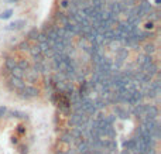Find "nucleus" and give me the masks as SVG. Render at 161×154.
Instances as JSON below:
<instances>
[{
	"mask_svg": "<svg viewBox=\"0 0 161 154\" xmlns=\"http://www.w3.org/2000/svg\"><path fill=\"white\" fill-rule=\"evenodd\" d=\"M144 51H146V54H147V55H150V54H153L154 51H156V48H154L153 44H147L144 47Z\"/></svg>",
	"mask_w": 161,
	"mask_h": 154,
	"instance_id": "412c9836",
	"label": "nucleus"
},
{
	"mask_svg": "<svg viewBox=\"0 0 161 154\" xmlns=\"http://www.w3.org/2000/svg\"><path fill=\"white\" fill-rule=\"evenodd\" d=\"M154 3H156V4H160V3H161V0H156V2H154Z\"/></svg>",
	"mask_w": 161,
	"mask_h": 154,
	"instance_id": "c756f323",
	"label": "nucleus"
},
{
	"mask_svg": "<svg viewBox=\"0 0 161 154\" xmlns=\"http://www.w3.org/2000/svg\"><path fill=\"white\" fill-rule=\"evenodd\" d=\"M150 88L154 91V93H156L157 96L160 95V92H161V88H160V81H153V82H150Z\"/></svg>",
	"mask_w": 161,
	"mask_h": 154,
	"instance_id": "2eb2a0df",
	"label": "nucleus"
},
{
	"mask_svg": "<svg viewBox=\"0 0 161 154\" xmlns=\"http://www.w3.org/2000/svg\"><path fill=\"white\" fill-rule=\"evenodd\" d=\"M61 141H62V143H65V144H72V143H74V137L71 136L69 132H68V133H64V135L61 136Z\"/></svg>",
	"mask_w": 161,
	"mask_h": 154,
	"instance_id": "ddd939ff",
	"label": "nucleus"
},
{
	"mask_svg": "<svg viewBox=\"0 0 161 154\" xmlns=\"http://www.w3.org/2000/svg\"><path fill=\"white\" fill-rule=\"evenodd\" d=\"M103 136L108 137L109 140H114V137H116V130H114V127L112 126V124H108V126L103 129Z\"/></svg>",
	"mask_w": 161,
	"mask_h": 154,
	"instance_id": "39448f33",
	"label": "nucleus"
},
{
	"mask_svg": "<svg viewBox=\"0 0 161 154\" xmlns=\"http://www.w3.org/2000/svg\"><path fill=\"white\" fill-rule=\"evenodd\" d=\"M8 2H17V0H8Z\"/></svg>",
	"mask_w": 161,
	"mask_h": 154,
	"instance_id": "2f4dec72",
	"label": "nucleus"
},
{
	"mask_svg": "<svg viewBox=\"0 0 161 154\" xmlns=\"http://www.w3.org/2000/svg\"><path fill=\"white\" fill-rule=\"evenodd\" d=\"M10 84L19 91H23L24 86H25V84L23 82V79H17V78H13V76H11V79H10Z\"/></svg>",
	"mask_w": 161,
	"mask_h": 154,
	"instance_id": "1a4fd4ad",
	"label": "nucleus"
},
{
	"mask_svg": "<svg viewBox=\"0 0 161 154\" xmlns=\"http://www.w3.org/2000/svg\"><path fill=\"white\" fill-rule=\"evenodd\" d=\"M38 34H40V31L37 30V28H33V30H30V33H28V38L30 40H37Z\"/></svg>",
	"mask_w": 161,
	"mask_h": 154,
	"instance_id": "6ab92c4d",
	"label": "nucleus"
},
{
	"mask_svg": "<svg viewBox=\"0 0 161 154\" xmlns=\"http://www.w3.org/2000/svg\"><path fill=\"white\" fill-rule=\"evenodd\" d=\"M117 55H119L120 61H123V59L127 58L129 52H127V50H126V48H119V51H117Z\"/></svg>",
	"mask_w": 161,
	"mask_h": 154,
	"instance_id": "f3484780",
	"label": "nucleus"
},
{
	"mask_svg": "<svg viewBox=\"0 0 161 154\" xmlns=\"http://www.w3.org/2000/svg\"><path fill=\"white\" fill-rule=\"evenodd\" d=\"M19 47H20V50H28V48H30V45H28L27 41H23L21 44L19 45Z\"/></svg>",
	"mask_w": 161,
	"mask_h": 154,
	"instance_id": "b1692460",
	"label": "nucleus"
},
{
	"mask_svg": "<svg viewBox=\"0 0 161 154\" xmlns=\"http://www.w3.org/2000/svg\"><path fill=\"white\" fill-rule=\"evenodd\" d=\"M23 92V98L28 99V98H36L38 95V89L34 86H24V89L21 91Z\"/></svg>",
	"mask_w": 161,
	"mask_h": 154,
	"instance_id": "7ed1b4c3",
	"label": "nucleus"
},
{
	"mask_svg": "<svg viewBox=\"0 0 161 154\" xmlns=\"http://www.w3.org/2000/svg\"><path fill=\"white\" fill-rule=\"evenodd\" d=\"M24 25H25V20H16V21L10 23V24L7 25V30H10V31H13V30H21Z\"/></svg>",
	"mask_w": 161,
	"mask_h": 154,
	"instance_id": "423d86ee",
	"label": "nucleus"
},
{
	"mask_svg": "<svg viewBox=\"0 0 161 154\" xmlns=\"http://www.w3.org/2000/svg\"><path fill=\"white\" fill-rule=\"evenodd\" d=\"M123 144H125L126 150H127L129 153H134V151H136V146H134V141H133V139H130V140H126Z\"/></svg>",
	"mask_w": 161,
	"mask_h": 154,
	"instance_id": "f8f14e48",
	"label": "nucleus"
},
{
	"mask_svg": "<svg viewBox=\"0 0 161 154\" xmlns=\"http://www.w3.org/2000/svg\"><path fill=\"white\" fill-rule=\"evenodd\" d=\"M144 154H156V150H154V149H147Z\"/></svg>",
	"mask_w": 161,
	"mask_h": 154,
	"instance_id": "cd10ccee",
	"label": "nucleus"
},
{
	"mask_svg": "<svg viewBox=\"0 0 161 154\" xmlns=\"http://www.w3.org/2000/svg\"><path fill=\"white\" fill-rule=\"evenodd\" d=\"M154 25H153V21H150V23H146V28H147V30H151V28H153Z\"/></svg>",
	"mask_w": 161,
	"mask_h": 154,
	"instance_id": "bb28decb",
	"label": "nucleus"
},
{
	"mask_svg": "<svg viewBox=\"0 0 161 154\" xmlns=\"http://www.w3.org/2000/svg\"><path fill=\"white\" fill-rule=\"evenodd\" d=\"M11 14H13V10H6V11H3V13L0 14V19H2V20L10 19V17H11Z\"/></svg>",
	"mask_w": 161,
	"mask_h": 154,
	"instance_id": "aec40b11",
	"label": "nucleus"
},
{
	"mask_svg": "<svg viewBox=\"0 0 161 154\" xmlns=\"http://www.w3.org/2000/svg\"><path fill=\"white\" fill-rule=\"evenodd\" d=\"M114 115H116L119 119H122V120H126V119L129 118V112L127 110H125V109H122L120 106L114 107Z\"/></svg>",
	"mask_w": 161,
	"mask_h": 154,
	"instance_id": "6e6552de",
	"label": "nucleus"
},
{
	"mask_svg": "<svg viewBox=\"0 0 161 154\" xmlns=\"http://www.w3.org/2000/svg\"><path fill=\"white\" fill-rule=\"evenodd\" d=\"M28 51H30V54L34 57V58H38V57L42 55V52H41V50H40L38 45H33V47H30Z\"/></svg>",
	"mask_w": 161,
	"mask_h": 154,
	"instance_id": "9b49d317",
	"label": "nucleus"
},
{
	"mask_svg": "<svg viewBox=\"0 0 161 154\" xmlns=\"http://www.w3.org/2000/svg\"><path fill=\"white\" fill-rule=\"evenodd\" d=\"M17 67V62H16V59L14 58H11V57H8L7 59H6V68H7L8 71H11V69H14V68Z\"/></svg>",
	"mask_w": 161,
	"mask_h": 154,
	"instance_id": "4468645a",
	"label": "nucleus"
},
{
	"mask_svg": "<svg viewBox=\"0 0 161 154\" xmlns=\"http://www.w3.org/2000/svg\"><path fill=\"white\" fill-rule=\"evenodd\" d=\"M10 116H13V118H19V119H27V115L23 112H19V110H13V112H10Z\"/></svg>",
	"mask_w": 161,
	"mask_h": 154,
	"instance_id": "a211bd4d",
	"label": "nucleus"
},
{
	"mask_svg": "<svg viewBox=\"0 0 161 154\" xmlns=\"http://www.w3.org/2000/svg\"><path fill=\"white\" fill-rule=\"evenodd\" d=\"M10 72H11V76H13V78H17V79H23V76H24V71L19 67H16L14 69H11Z\"/></svg>",
	"mask_w": 161,
	"mask_h": 154,
	"instance_id": "9d476101",
	"label": "nucleus"
},
{
	"mask_svg": "<svg viewBox=\"0 0 161 154\" xmlns=\"http://www.w3.org/2000/svg\"><path fill=\"white\" fill-rule=\"evenodd\" d=\"M19 132H20V133H23V132H24V129H23V126H19Z\"/></svg>",
	"mask_w": 161,
	"mask_h": 154,
	"instance_id": "c85d7f7f",
	"label": "nucleus"
},
{
	"mask_svg": "<svg viewBox=\"0 0 161 154\" xmlns=\"http://www.w3.org/2000/svg\"><path fill=\"white\" fill-rule=\"evenodd\" d=\"M6 112H7V107H6V106H0V119L6 115Z\"/></svg>",
	"mask_w": 161,
	"mask_h": 154,
	"instance_id": "393cba45",
	"label": "nucleus"
},
{
	"mask_svg": "<svg viewBox=\"0 0 161 154\" xmlns=\"http://www.w3.org/2000/svg\"><path fill=\"white\" fill-rule=\"evenodd\" d=\"M37 40H38V44H40V42H45V41H47V36H45L44 33H40L38 37H37Z\"/></svg>",
	"mask_w": 161,
	"mask_h": 154,
	"instance_id": "5701e85b",
	"label": "nucleus"
},
{
	"mask_svg": "<svg viewBox=\"0 0 161 154\" xmlns=\"http://www.w3.org/2000/svg\"><path fill=\"white\" fill-rule=\"evenodd\" d=\"M151 62H153V58H151V55H142L137 58V64L142 67V69H144L147 65H150Z\"/></svg>",
	"mask_w": 161,
	"mask_h": 154,
	"instance_id": "20e7f679",
	"label": "nucleus"
},
{
	"mask_svg": "<svg viewBox=\"0 0 161 154\" xmlns=\"http://www.w3.org/2000/svg\"><path fill=\"white\" fill-rule=\"evenodd\" d=\"M137 17L139 19H142V17H144V16H147V14H150V11H151V4L148 2H142L139 6H137Z\"/></svg>",
	"mask_w": 161,
	"mask_h": 154,
	"instance_id": "f257e3e1",
	"label": "nucleus"
},
{
	"mask_svg": "<svg viewBox=\"0 0 161 154\" xmlns=\"http://www.w3.org/2000/svg\"><path fill=\"white\" fill-rule=\"evenodd\" d=\"M17 67L21 68L23 71H27V69H28V62L25 61V59H23V61H20L19 64H17Z\"/></svg>",
	"mask_w": 161,
	"mask_h": 154,
	"instance_id": "4be33fe9",
	"label": "nucleus"
},
{
	"mask_svg": "<svg viewBox=\"0 0 161 154\" xmlns=\"http://www.w3.org/2000/svg\"><path fill=\"white\" fill-rule=\"evenodd\" d=\"M157 69H158V68H157V65L154 64V62H151L150 65H147V67L144 68V69H142V72L143 74H146V75H148L151 78V76L153 75H156L157 74Z\"/></svg>",
	"mask_w": 161,
	"mask_h": 154,
	"instance_id": "0eeeda50",
	"label": "nucleus"
},
{
	"mask_svg": "<svg viewBox=\"0 0 161 154\" xmlns=\"http://www.w3.org/2000/svg\"><path fill=\"white\" fill-rule=\"evenodd\" d=\"M61 6H62V7H69V2H68V0H62Z\"/></svg>",
	"mask_w": 161,
	"mask_h": 154,
	"instance_id": "a878e982",
	"label": "nucleus"
},
{
	"mask_svg": "<svg viewBox=\"0 0 161 154\" xmlns=\"http://www.w3.org/2000/svg\"><path fill=\"white\" fill-rule=\"evenodd\" d=\"M122 154H130V153H129V151H127V150H125V151H123Z\"/></svg>",
	"mask_w": 161,
	"mask_h": 154,
	"instance_id": "7c9ffc66",
	"label": "nucleus"
},
{
	"mask_svg": "<svg viewBox=\"0 0 161 154\" xmlns=\"http://www.w3.org/2000/svg\"><path fill=\"white\" fill-rule=\"evenodd\" d=\"M93 105H95V109H96L97 112H99V110H102V109H105V106H106V103L100 98H97L96 101H93Z\"/></svg>",
	"mask_w": 161,
	"mask_h": 154,
	"instance_id": "dca6fc26",
	"label": "nucleus"
},
{
	"mask_svg": "<svg viewBox=\"0 0 161 154\" xmlns=\"http://www.w3.org/2000/svg\"><path fill=\"white\" fill-rule=\"evenodd\" d=\"M158 116V109L154 105H146V115L144 119H150V120H157Z\"/></svg>",
	"mask_w": 161,
	"mask_h": 154,
	"instance_id": "f03ea898",
	"label": "nucleus"
}]
</instances>
